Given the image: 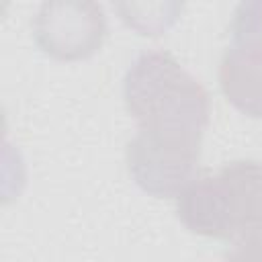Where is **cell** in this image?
<instances>
[{
	"mask_svg": "<svg viewBox=\"0 0 262 262\" xmlns=\"http://www.w3.org/2000/svg\"><path fill=\"white\" fill-rule=\"evenodd\" d=\"M123 98L137 123L133 143L188 160L201 158L209 125V94L168 51H143L123 82Z\"/></svg>",
	"mask_w": 262,
	"mask_h": 262,
	"instance_id": "cell-1",
	"label": "cell"
},
{
	"mask_svg": "<svg viewBox=\"0 0 262 262\" xmlns=\"http://www.w3.org/2000/svg\"><path fill=\"white\" fill-rule=\"evenodd\" d=\"M33 37L37 47L53 59H88L106 37L102 6L82 0L45 2L33 18Z\"/></svg>",
	"mask_w": 262,
	"mask_h": 262,
	"instance_id": "cell-3",
	"label": "cell"
},
{
	"mask_svg": "<svg viewBox=\"0 0 262 262\" xmlns=\"http://www.w3.org/2000/svg\"><path fill=\"white\" fill-rule=\"evenodd\" d=\"M219 86L237 111L262 119V43L231 39L219 63Z\"/></svg>",
	"mask_w": 262,
	"mask_h": 262,
	"instance_id": "cell-4",
	"label": "cell"
},
{
	"mask_svg": "<svg viewBox=\"0 0 262 262\" xmlns=\"http://www.w3.org/2000/svg\"><path fill=\"white\" fill-rule=\"evenodd\" d=\"M182 225L213 239H242L262 227V164L235 160L194 178L176 196Z\"/></svg>",
	"mask_w": 262,
	"mask_h": 262,
	"instance_id": "cell-2",
	"label": "cell"
},
{
	"mask_svg": "<svg viewBox=\"0 0 262 262\" xmlns=\"http://www.w3.org/2000/svg\"><path fill=\"white\" fill-rule=\"evenodd\" d=\"M231 39H250L262 43V0L242 2L231 20Z\"/></svg>",
	"mask_w": 262,
	"mask_h": 262,
	"instance_id": "cell-5",
	"label": "cell"
},
{
	"mask_svg": "<svg viewBox=\"0 0 262 262\" xmlns=\"http://www.w3.org/2000/svg\"><path fill=\"white\" fill-rule=\"evenodd\" d=\"M223 262H262V227L237 239Z\"/></svg>",
	"mask_w": 262,
	"mask_h": 262,
	"instance_id": "cell-6",
	"label": "cell"
}]
</instances>
